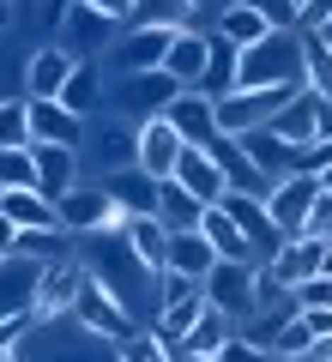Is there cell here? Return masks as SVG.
Returning a JSON list of instances; mask_svg holds the SVG:
<instances>
[{
  "label": "cell",
  "mask_w": 332,
  "mask_h": 362,
  "mask_svg": "<svg viewBox=\"0 0 332 362\" xmlns=\"http://www.w3.org/2000/svg\"><path fill=\"white\" fill-rule=\"evenodd\" d=\"M260 85H308L302 30H266L254 49H236V90H260Z\"/></svg>",
  "instance_id": "obj_1"
},
{
  "label": "cell",
  "mask_w": 332,
  "mask_h": 362,
  "mask_svg": "<svg viewBox=\"0 0 332 362\" xmlns=\"http://www.w3.org/2000/svg\"><path fill=\"white\" fill-rule=\"evenodd\" d=\"M200 296L212 302L217 314H230L236 326L254 320L260 314V266H248V259H217V266L200 278Z\"/></svg>",
  "instance_id": "obj_2"
},
{
  "label": "cell",
  "mask_w": 332,
  "mask_h": 362,
  "mask_svg": "<svg viewBox=\"0 0 332 362\" xmlns=\"http://www.w3.org/2000/svg\"><path fill=\"white\" fill-rule=\"evenodd\" d=\"M133 139H139V121L127 115H91L85 121V145H79V169H97V175H115L133 163Z\"/></svg>",
  "instance_id": "obj_3"
},
{
  "label": "cell",
  "mask_w": 332,
  "mask_h": 362,
  "mask_svg": "<svg viewBox=\"0 0 332 362\" xmlns=\"http://www.w3.org/2000/svg\"><path fill=\"white\" fill-rule=\"evenodd\" d=\"M55 218H61V235H103L121 223V206L109 199L103 181H73L61 199H55Z\"/></svg>",
  "instance_id": "obj_4"
},
{
  "label": "cell",
  "mask_w": 332,
  "mask_h": 362,
  "mask_svg": "<svg viewBox=\"0 0 332 362\" xmlns=\"http://www.w3.org/2000/svg\"><path fill=\"white\" fill-rule=\"evenodd\" d=\"M176 90L181 85L164 73V66H145V73H121L115 90H103V109H115V115H127V121H151V115L169 109Z\"/></svg>",
  "instance_id": "obj_5"
},
{
  "label": "cell",
  "mask_w": 332,
  "mask_h": 362,
  "mask_svg": "<svg viewBox=\"0 0 332 362\" xmlns=\"http://www.w3.org/2000/svg\"><path fill=\"white\" fill-rule=\"evenodd\" d=\"M302 85H260V90H230L217 97L212 115H217V133H248V127H266L284 103H290Z\"/></svg>",
  "instance_id": "obj_6"
},
{
  "label": "cell",
  "mask_w": 332,
  "mask_h": 362,
  "mask_svg": "<svg viewBox=\"0 0 332 362\" xmlns=\"http://www.w3.org/2000/svg\"><path fill=\"white\" fill-rule=\"evenodd\" d=\"M67 320H73L79 332H97V338H127V332H133V314L121 308L103 284H91V272L79 278L73 302H67Z\"/></svg>",
  "instance_id": "obj_7"
},
{
  "label": "cell",
  "mask_w": 332,
  "mask_h": 362,
  "mask_svg": "<svg viewBox=\"0 0 332 362\" xmlns=\"http://www.w3.org/2000/svg\"><path fill=\"white\" fill-rule=\"evenodd\" d=\"M217 211L242 230V242H248V254H254V266H266V259L284 247V235L272 230V218H266V199H254V194H224V199H217Z\"/></svg>",
  "instance_id": "obj_8"
},
{
  "label": "cell",
  "mask_w": 332,
  "mask_h": 362,
  "mask_svg": "<svg viewBox=\"0 0 332 362\" xmlns=\"http://www.w3.org/2000/svg\"><path fill=\"white\" fill-rule=\"evenodd\" d=\"M181 25H127L115 42H109V66L115 73H145V66H164L169 54V37Z\"/></svg>",
  "instance_id": "obj_9"
},
{
  "label": "cell",
  "mask_w": 332,
  "mask_h": 362,
  "mask_svg": "<svg viewBox=\"0 0 332 362\" xmlns=\"http://www.w3.org/2000/svg\"><path fill=\"white\" fill-rule=\"evenodd\" d=\"M109 42H115V18H103V13H91V6H79V0H67L61 49L73 54V61H97V54H109Z\"/></svg>",
  "instance_id": "obj_10"
},
{
  "label": "cell",
  "mask_w": 332,
  "mask_h": 362,
  "mask_svg": "<svg viewBox=\"0 0 332 362\" xmlns=\"http://www.w3.org/2000/svg\"><path fill=\"white\" fill-rule=\"evenodd\" d=\"M314 194H320V181H314V175H278V181H272V194H266V218H272V230H278L284 242H290V235H302Z\"/></svg>",
  "instance_id": "obj_11"
},
{
  "label": "cell",
  "mask_w": 332,
  "mask_h": 362,
  "mask_svg": "<svg viewBox=\"0 0 332 362\" xmlns=\"http://www.w3.org/2000/svg\"><path fill=\"white\" fill-rule=\"evenodd\" d=\"M181 151H188V145L176 139V127H169L164 115L139 121V139H133V169H145L151 181H169V175H176V163H181Z\"/></svg>",
  "instance_id": "obj_12"
},
{
  "label": "cell",
  "mask_w": 332,
  "mask_h": 362,
  "mask_svg": "<svg viewBox=\"0 0 332 362\" xmlns=\"http://www.w3.org/2000/svg\"><path fill=\"white\" fill-rule=\"evenodd\" d=\"M25 133L42 145H85V121L73 115V109H61L55 97H25Z\"/></svg>",
  "instance_id": "obj_13"
},
{
  "label": "cell",
  "mask_w": 332,
  "mask_h": 362,
  "mask_svg": "<svg viewBox=\"0 0 332 362\" xmlns=\"http://www.w3.org/2000/svg\"><path fill=\"white\" fill-rule=\"evenodd\" d=\"M205 61H212V30H200V25H181L176 37H169L164 73L176 78L181 90H200V73H205Z\"/></svg>",
  "instance_id": "obj_14"
},
{
  "label": "cell",
  "mask_w": 332,
  "mask_h": 362,
  "mask_svg": "<svg viewBox=\"0 0 332 362\" xmlns=\"http://www.w3.org/2000/svg\"><path fill=\"white\" fill-rule=\"evenodd\" d=\"M205 157L217 163V175H224V187H230V194H254V199L272 194V181L260 175L254 163H248V151L236 145V133H217V139L205 145Z\"/></svg>",
  "instance_id": "obj_15"
},
{
  "label": "cell",
  "mask_w": 332,
  "mask_h": 362,
  "mask_svg": "<svg viewBox=\"0 0 332 362\" xmlns=\"http://www.w3.org/2000/svg\"><path fill=\"white\" fill-rule=\"evenodd\" d=\"M164 121L176 127V139H181V145H200V151L217 139L212 97H200V90H176V97H169V109H164Z\"/></svg>",
  "instance_id": "obj_16"
},
{
  "label": "cell",
  "mask_w": 332,
  "mask_h": 362,
  "mask_svg": "<svg viewBox=\"0 0 332 362\" xmlns=\"http://www.w3.org/2000/svg\"><path fill=\"white\" fill-rule=\"evenodd\" d=\"M260 272H266L278 290H296V284H308V278H320V235H290Z\"/></svg>",
  "instance_id": "obj_17"
},
{
  "label": "cell",
  "mask_w": 332,
  "mask_h": 362,
  "mask_svg": "<svg viewBox=\"0 0 332 362\" xmlns=\"http://www.w3.org/2000/svg\"><path fill=\"white\" fill-rule=\"evenodd\" d=\"M30 163H37V194H42V199H61L73 181H85L73 145H42V139H30Z\"/></svg>",
  "instance_id": "obj_18"
},
{
  "label": "cell",
  "mask_w": 332,
  "mask_h": 362,
  "mask_svg": "<svg viewBox=\"0 0 332 362\" xmlns=\"http://www.w3.org/2000/svg\"><path fill=\"white\" fill-rule=\"evenodd\" d=\"M205 314V296H200V284H188L181 296H169V302H157V314L145 320V332H157V344H169V350H181V338L193 332V320Z\"/></svg>",
  "instance_id": "obj_19"
},
{
  "label": "cell",
  "mask_w": 332,
  "mask_h": 362,
  "mask_svg": "<svg viewBox=\"0 0 332 362\" xmlns=\"http://www.w3.org/2000/svg\"><path fill=\"white\" fill-rule=\"evenodd\" d=\"M115 230H121V242L133 247V259H139L145 272H164V259H169V230L157 223V211H127Z\"/></svg>",
  "instance_id": "obj_20"
},
{
  "label": "cell",
  "mask_w": 332,
  "mask_h": 362,
  "mask_svg": "<svg viewBox=\"0 0 332 362\" xmlns=\"http://www.w3.org/2000/svg\"><path fill=\"white\" fill-rule=\"evenodd\" d=\"M67 73H73V54L61 49V42H42V49H30L25 54V97H61V85H67Z\"/></svg>",
  "instance_id": "obj_21"
},
{
  "label": "cell",
  "mask_w": 332,
  "mask_h": 362,
  "mask_svg": "<svg viewBox=\"0 0 332 362\" xmlns=\"http://www.w3.org/2000/svg\"><path fill=\"white\" fill-rule=\"evenodd\" d=\"M103 66L97 61H73V73H67V85H61V97L55 103L61 109H73L79 121H91V115H103Z\"/></svg>",
  "instance_id": "obj_22"
},
{
  "label": "cell",
  "mask_w": 332,
  "mask_h": 362,
  "mask_svg": "<svg viewBox=\"0 0 332 362\" xmlns=\"http://www.w3.org/2000/svg\"><path fill=\"white\" fill-rule=\"evenodd\" d=\"M169 181H176V187H188L200 206H217V199L230 194V187H224V175H217V163L200 151V145H188V151H181V163H176V175H169Z\"/></svg>",
  "instance_id": "obj_23"
},
{
  "label": "cell",
  "mask_w": 332,
  "mask_h": 362,
  "mask_svg": "<svg viewBox=\"0 0 332 362\" xmlns=\"http://www.w3.org/2000/svg\"><path fill=\"white\" fill-rule=\"evenodd\" d=\"M212 266H217V254H212V242H205L200 230H169V259H164V272L188 278V284H200Z\"/></svg>",
  "instance_id": "obj_24"
},
{
  "label": "cell",
  "mask_w": 332,
  "mask_h": 362,
  "mask_svg": "<svg viewBox=\"0 0 332 362\" xmlns=\"http://www.w3.org/2000/svg\"><path fill=\"white\" fill-rule=\"evenodd\" d=\"M314 103H320V97L302 85V90L290 97V103H284L278 115L266 121V133H272V139H284L290 151H296V145H308V139H314Z\"/></svg>",
  "instance_id": "obj_25"
},
{
  "label": "cell",
  "mask_w": 332,
  "mask_h": 362,
  "mask_svg": "<svg viewBox=\"0 0 332 362\" xmlns=\"http://www.w3.org/2000/svg\"><path fill=\"white\" fill-rule=\"evenodd\" d=\"M0 211H6L18 230H61L55 199H42L37 187H0Z\"/></svg>",
  "instance_id": "obj_26"
},
{
  "label": "cell",
  "mask_w": 332,
  "mask_h": 362,
  "mask_svg": "<svg viewBox=\"0 0 332 362\" xmlns=\"http://www.w3.org/2000/svg\"><path fill=\"white\" fill-rule=\"evenodd\" d=\"M103 181V187H109V199H115V206H121V218H127V211H151L157 206V181L151 175H145V169H115V175H97Z\"/></svg>",
  "instance_id": "obj_27"
},
{
  "label": "cell",
  "mask_w": 332,
  "mask_h": 362,
  "mask_svg": "<svg viewBox=\"0 0 332 362\" xmlns=\"http://www.w3.org/2000/svg\"><path fill=\"white\" fill-rule=\"evenodd\" d=\"M236 145L248 151V163H254V169H260L266 181L290 175V145H284V139H272L266 127H248V133H236Z\"/></svg>",
  "instance_id": "obj_28"
},
{
  "label": "cell",
  "mask_w": 332,
  "mask_h": 362,
  "mask_svg": "<svg viewBox=\"0 0 332 362\" xmlns=\"http://www.w3.org/2000/svg\"><path fill=\"white\" fill-rule=\"evenodd\" d=\"M266 30H272L266 18H260L254 6H248V0H236L230 13H217V25H212V37H224V42H230V49H254V42L266 37Z\"/></svg>",
  "instance_id": "obj_29"
},
{
  "label": "cell",
  "mask_w": 332,
  "mask_h": 362,
  "mask_svg": "<svg viewBox=\"0 0 332 362\" xmlns=\"http://www.w3.org/2000/svg\"><path fill=\"white\" fill-rule=\"evenodd\" d=\"M193 230H200L205 242H212V254H217V259H248V266H254V254H248L242 230H236V223L224 218V211H217V206H205V211H200V223H193Z\"/></svg>",
  "instance_id": "obj_30"
},
{
  "label": "cell",
  "mask_w": 332,
  "mask_h": 362,
  "mask_svg": "<svg viewBox=\"0 0 332 362\" xmlns=\"http://www.w3.org/2000/svg\"><path fill=\"white\" fill-rule=\"evenodd\" d=\"M157 223H164V230H193V223H200V199L188 194V187H176V181H157Z\"/></svg>",
  "instance_id": "obj_31"
},
{
  "label": "cell",
  "mask_w": 332,
  "mask_h": 362,
  "mask_svg": "<svg viewBox=\"0 0 332 362\" xmlns=\"http://www.w3.org/2000/svg\"><path fill=\"white\" fill-rule=\"evenodd\" d=\"M236 90V49L224 37H212V61H205V73H200V97H230Z\"/></svg>",
  "instance_id": "obj_32"
},
{
  "label": "cell",
  "mask_w": 332,
  "mask_h": 362,
  "mask_svg": "<svg viewBox=\"0 0 332 362\" xmlns=\"http://www.w3.org/2000/svg\"><path fill=\"white\" fill-rule=\"evenodd\" d=\"M230 332H236V320H230V314H217L212 302H205V314H200V320H193V332L181 338V350H188V356H212V350L224 344V338H230Z\"/></svg>",
  "instance_id": "obj_33"
},
{
  "label": "cell",
  "mask_w": 332,
  "mask_h": 362,
  "mask_svg": "<svg viewBox=\"0 0 332 362\" xmlns=\"http://www.w3.org/2000/svg\"><path fill=\"white\" fill-rule=\"evenodd\" d=\"M266 350L278 362H296V356H308L314 350V338H308V326H302V314H284L278 326H272V338H266Z\"/></svg>",
  "instance_id": "obj_34"
},
{
  "label": "cell",
  "mask_w": 332,
  "mask_h": 362,
  "mask_svg": "<svg viewBox=\"0 0 332 362\" xmlns=\"http://www.w3.org/2000/svg\"><path fill=\"white\" fill-rule=\"evenodd\" d=\"M115 362H176V350H169V344H157V332L133 326L127 338H115Z\"/></svg>",
  "instance_id": "obj_35"
},
{
  "label": "cell",
  "mask_w": 332,
  "mask_h": 362,
  "mask_svg": "<svg viewBox=\"0 0 332 362\" xmlns=\"http://www.w3.org/2000/svg\"><path fill=\"white\" fill-rule=\"evenodd\" d=\"M0 187H37L30 145H0Z\"/></svg>",
  "instance_id": "obj_36"
},
{
  "label": "cell",
  "mask_w": 332,
  "mask_h": 362,
  "mask_svg": "<svg viewBox=\"0 0 332 362\" xmlns=\"http://www.w3.org/2000/svg\"><path fill=\"white\" fill-rule=\"evenodd\" d=\"M188 0H133V18L127 25H188Z\"/></svg>",
  "instance_id": "obj_37"
},
{
  "label": "cell",
  "mask_w": 332,
  "mask_h": 362,
  "mask_svg": "<svg viewBox=\"0 0 332 362\" xmlns=\"http://www.w3.org/2000/svg\"><path fill=\"white\" fill-rule=\"evenodd\" d=\"M212 362H278V356H272L266 344H254V338H242V332H230V338H224V344L212 350Z\"/></svg>",
  "instance_id": "obj_38"
},
{
  "label": "cell",
  "mask_w": 332,
  "mask_h": 362,
  "mask_svg": "<svg viewBox=\"0 0 332 362\" xmlns=\"http://www.w3.org/2000/svg\"><path fill=\"white\" fill-rule=\"evenodd\" d=\"M0 145H30V133H25V97H0Z\"/></svg>",
  "instance_id": "obj_39"
},
{
  "label": "cell",
  "mask_w": 332,
  "mask_h": 362,
  "mask_svg": "<svg viewBox=\"0 0 332 362\" xmlns=\"http://www.w3.org/2000/svg\"><path fill=\"white\" fill-rule=\"evenodd\" d=\"M290 296H296V308H332V278L320 272V278H308V284H296Z\"/></svg>",
  "instance_id": "obj_40"
},
{
  "label": "cell",
  "mask_w": 332,
  "mask_h": 362,
  "mask_svg": "<svg viewBox=\"0 0 332 362\" xmlns=\"http://www.w3.org/2000/svg\"><path fill=\"white\" fill-rule=\"evenodd\" d=\"M302 235H332V187H320V194H314V206H308V223H302Z\"/></svg>",
  "instance_id": "obj_41"
},
{
  "label": "cell",
  "mask_w": 332,
  "mask_h": 362,
  "mask_svg": "<svg viewBox=\"0 0 332 362\" xmlns=\"http://www.w3.org/2000/svg\"><path fill=\"white\" fill-rule=\"evenodd\" d=\"M248 6H254L272 30H296V6H290V0H248Z\"/></svg>",
  "instance_id": "obj_42"
},
{
  "label": "cell",
  "mask_w": 332,
  "mask_h": 362,
  "mask_svg": "<svg viewBox=\"0 0 332 362\" xmlns=\"http://www.w3.org/2000/svg\"><path fill=\"white\" fill-rule=\"evenodd\" d=\"M296 314H302V326H308V338H314V350L332 344V308H296Z\"/></svg>",
  "instance_id": "obj_43"
},
{
  "label": "cell",
  "mask_w": 332,
  "mask_h": 362,
  "mask_svg": "<svg viewBox=\"0 0 332 362\" xmlns=\"http://www.w3.org/2000/svg\"><path fill=\"white\" fill-rule=\"evenodd\" d=\"M79 6H91V13H103V18H115V25H127V18H133V0H79Z\"/></svg>",
  "instance_id": "obj_44"
},
{
  "label": "cell",
  "mask_w": 332,
  "mask_h": 362,
  "mask_svg": "<svg viewBox=\"0 0 332 362\" xmlns=\"http://www.w3.org/2000/svg\"><path fill=\"white\" fill-rule=\"evenodd\" d=\"M314 139H332V103H326V97L314 103Z\"/></svg>",
  "instance_id": "obj_45"
},
{
  "label": "cell",
  "mask_w": 332,
  "mask_h": 362,
  "mask_svg": "<svg viewBox=\"0 0 332 362\" xmlns=\"http://www.w3.org/2000/svg\"><path fill=\"white\" fill-rule=\"evenodd\" d=\"M236 0H188V13H205V18H217V13H230Z\"/></svg>",
  "instance_id": "obj_46"
},
{
  "label": "cell",
  "mask_w": 332,
  "mask_h": 362,
  "mask_svg": "<svg viewBox=\"0 0 332 362\" xmlns=\"http://www.w3.org/2000/svg\"><path fill=\"white\" fill-rule=\"evenodd\" d=\"M13 247H18V223L0 211V254H13Z\"/></svg>",
  "instance_id": "obj_47"
},
{
  "label": "cell",
  "mask_w": 332,
  "mask_h": 362,
  "mask_svg": "<svg viewBox=\"0 0 332 362\" xmlns=\"http://www.w3.org/2000/svg\"><path fill=\"white\" fill-rule=\"evenodd\" d=\"M13 25H18V0H0V37H6Z\"/></svg>",
  "instance_id": "obj_48"
},
{
  "label": "cell",
  "mask_w": 332,
  "mask_h": 362,
  "mask_svg": "<svg viewBox=\"0 0 332 362\" xmlns=\"http://www.w3.org/2000/svg\"><path fill=\"white\" fill-rule=\"evenodd\" d=\"M320 272L332 278V235H320Z\"/></svg>",
  "instance_id": "obj_49"
},
{
  "label": "cell",
  "mask_w": 332,
  "mask_h": 362,
  "mask_svg": "<svg viewBox=\"0 0 332 362\" xmlns=\"http://www.w3.org/2000/svg\"><path fill=\"white\" fill-rule=\"evenodd\" d=\"M314 181H320V187H332V163H326V169H320V175H314Z\"/></svg>",
  "instance_id": "obj_50"
},
{
  "label": "cell",
  "mask_w": 332,
  "mask_h": 362,
  "mask_svg": "<svg viewBox=\"0 0 332 362\" xmlns=\"http://www.w3.org/2000/svg\"><path fill=\"white\" fill-rule=\"evenodd\" d=\"M176 362H212V356H188V350H176Z\"/></svg>",
  "instance_id": "obj_51"
},
{
  "label": "cell",
  "mask_w": 332,
  "mask_h": 362,
  "mask_svg": "<svg viewBox=\"0 0 332 362\" xmlns=\"http://www.w3.org/2000/svg\"><path fill=\"white\" fill-rule=\"evenodd\" d=\"M6 259H13V254H0V272H6Z\"/></svg>",
  "instance_id": "obj_52"
},
{
  "label": "cell",
  "mask_w": 332,
  "mask_h": 362,
  "mask_svg": "<svg viewBox=\"0 0 332 362\" xmlns=\"http://www.w3.org/2000/svg\"><path fill=\"white\" fill-rule=\"evenodd\" d=\"M320 37H332V18H326V30H320Z\"/></svg>",
  "instance_id": "obj_53"
},
{
  "label": "cell",
  "mask_w": 332,
  "mask_h": 362,
  "mask_svg": "<svg viewBox=\"0 0 332 362\" xmlns=\"http://www.w3.org/2000/svg\"><path fill=\"white\" fill-rule=\"evenodd\" d=\"M320 42H326V49H332V37H320Z\"/></svg>",
  "instance_id": "obj_54"
},
{
  "label": "cell",
  "mask_w": 332,
  "mask_h": 362,
  "mask_svg": "<svg viewBox=\"0 0 332 362\" xmlns=\"http://www.w3.org/2000/svg\"><path fill=\"white\" fill-rule=\"evenodd\" d=\"M290 6H302V0H290Z\"/></svg>",
  "instance_id": "obj_55"
}]
</instances>
